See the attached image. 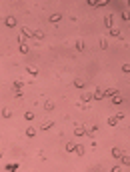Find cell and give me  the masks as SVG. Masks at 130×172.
<instances>
[{"mask_svg":"<svg viewBox=\"0 0 130 172\" xmlns=\"http://www.w3.org/2000/svg\"><path fill=\"white\" fill-rule=\"evenodd\" d=\"M20 36H22V38H34V32L30 30V28L22 26V28H20Z\"/></svg>","mask_w":130,"mask_h":172,"instance_id":"1","label":"cell"},{"mask_svg":"<svg viewBox=\"0 0 130 172\" xmlns=\"http://www.w3.org/2000/svg\"><path fill=\"white\" fill-rule=\"evenodd\" d=\"M102 94H104V98H112V96H116L120 92H118V88H106V90H102Z\"/></svg>","mask_w":130,"mask_h":172,"instance_id":"2","label":"cell"},{"mask_svg":"<svg viewBox=\"0 0 130 172\" xmlns=\"http://www.w3.org/2000/svg\"><path fill=\"white\" fill-rule=\"evenodd\" d=\"M4 24H6L8 28H16V24H18V22H16V18H14L12 14H10V16H6V20H4Z\"/></svg>","mask_w":130,"mask_h":172,"instance_id":"3","label":"cell"},{"mask_svg":"<svg viewBox=\"0 0 130 172\" xmlns=\"http://www.w3.org/2000/svg\"><path fill=\"white\" fill-rule=\"evenodd\" d=\"M112 18H114V14H106V18H104V26H106V30H112Z\"/></svg>","mask_w":130,"mask_h":172,"instance_id":"4","label":"cell"},{"mask_svg":"<svg viewBox=\"0 0 130 172\" xmlns=\"http://www.w3.org/2000/svg\"><path fill=\"white\" fill-rule=\"evenodd\" d=\"M118 160H120V166H130V156L126 152H122V156H120Z\"/></svg>","mask_w":130,"mask_h":172,"instance_id":"5","label":"cell"},{"mask_svg":"<svg viewBox=\"0 0 130 172\" xmlns=\"http://www.w3.org/2000/svg\"><path fill=\"white\" fill-rule=\"evenodd\" d=\"M108 34H110L112 38H120V40H124L122 32H120V30H118V28H112V30H108Z\"/></svg>","mask_w":130,"mask_h":172,"instance_id":"6","label":"cell"},{"mask_svg":"<svg viewBox=\"0 0 130 172\" xmlns=\"http://www.w3.org/2000/svg\"><path fill=\"white\" fill-rule=\"evenodd\" d=\"M74 136H86V126H76L74 128Z\"/></svg>","mask_w":130,"mask_h":172,"instance_id":"7","label":"cell"},{"mask_svg":"<svg viewBox=\"0 0 130 172\" xmlns=\"http://www.w3.org/2000/svg\"><path fill=\"white\" fill-rule=\"evenodd\" d=\"M62 16H64V14H60V12H54V14H52V16H50L48 20H50L52 24H56V22H60V20H62Z\"/></svg>","mask_w":130,"mask_h":172,"instance_id":"8","label":"cell"},{"mask_svg":"<svg viewBox=\"0 0 130 172\" xmlns=\"http://www.w3.org/2000/svg\"><path fill=\"white\" fill-rule=\"evenodd\" d=\"M36 132H38V130H36L34 126H28V128H26V138H34Z\"/></svg>","mask_w":130,"mask_h":172,"instance_id":"9","label":"cell"},{"mask_svg":"<svg viewBox=\"0 0 130 172\" xmlns=\"http://www.w3.org/2000/svg\"><path fill=\"white\" fill-rule=\"evenodd\" d=\"M26 72L30 74V76H34V78H36V76H38V68H36V66H30V64H28V66H26Z\"/></svg>","mask_w":130,"mask_h":172,"instance_id":"10","label":"cell"},{"mask_svg":"<svg viewBox=\"0 0 130 172\" xmlns=\"http://www.w3.org/2000/svg\"><path fill=\"white\" fill-rule=\"evenodd\" d=\"M92 100H104V94H102V90H94V92H92Z\"/></svg>","mask_w":130,"mask_h":172,"instance_id":"11","label":"cell"},{"mask_svg":"<svg viewBox=\"0 0 130 172\" xmlns=\"http://www.w3.org/2000/svg\"><path fill=\"white\" fill-rule=\"evenodd\" d=\"M14 90H16V92H22V88H24V82H22V80H14Z\"/></svg>","mask_w":130,"mask_h":172,"instance_id":"12","label":"cell"},{"mask_svg":"<svg viewBox=\"0 0 130 172\" xmlns=\"http://www.w3.org/2000/svg\"><path fill=\"white\" fill-rule=\"evenodd\" d=\"M52 126H54V122H52V120H50V122H44V124L40 126V130H42V132H48V130H50Z\"/></svg>","mask_w":130,"mask_h":172,"instance_id":"13","label":"cell"},{"mask_svg":"<svg viewBox=\"0 0 130 172\" xmlns=\"http://www.w3.org/2000/svg\"><path fill=\"white\" fill-rule=\"evenodd\" d=\"M110 102H112V104H122L124 98L120 96V94H116V96H112V98H110Z\"/></svg>","mask_w":130,"mask_h":172,"instance_id":"14","label":"cell"},{"mask_svg":"<svg viewBox=\"0 0 130 172\" xmlns=\"http://www.w3.org/2000/svg\"><path fill=\"white\" fill-rule=\"evenodd\" d=\"M76 150V142H66V152L70 154V152H74Z\"/></svg>","mask_w":130,"mask_h":172,"instance_id":"15","label":"cell"},{"mask_svg":"<svg viewBox=\"0 0 130 172\" xmlns=\"http://www.w3.org/2000/svg\"><path fill=\"white\" fill-rule=\"evenodd\" d=\"M90 100H92V92H84L82 94V104H88Z\"/></svg>","mask_w":130,"mask_h":172,"instance_id":"16","label":"cell"},{"mask_svg":"<svg viewBox=\"0 0 130 172\" xmlns=\"http://www.w3.org/2000/svg\"><path fill=\"white\" fill-rule=\"evenodd\" d=\"M122 152H124V150H120V148H112V158H120V156H122Z\"/></svg>","mask_w":130,"mask_h":172,"instance_id":"17","label":"cell"},{"mask_svg":"<svg viewBox=\"0 0 130 172\" xmlns=\"http://www.w3.org/2000/svg\"><path fill=\"white\" fill-rule=\"evenodd\" d=\"M20 52H22V54H28V52H30V46H28L26 42H20Z\"/></svg>","mask_w":130,"mask_h":172,"instance_id":"18","label":"cell"},{"mask_svg":"<svg viewBox=\"0 0 130 172\" xmlns=\"http://www.w3.org/2000/svg\"><path fill=\"white\" fill-rule=\"evenodd\" d=\"M44 110H46V112L54 110V102H52V100H46V102H44Z\"/></svg>","mask_w":130,"mask_h":172,"instance_id":"19","label":"cell"},{"mask_svg":"<svg viewBox=\"0 0 130 172\" xmlns=\"http://www.w3.org/2000/svg\"><path fill=\"white\" fill-rule=\"evenodd\" d=\"M74 154H76V156H84V146H82V144H76V150H74Z\"/></svg>","mask_w":130,"mask_h":172,"instance_id":"20","label":"cell"},{"mask_svg":"<svg viewBox=\"0 0 130 172\" xmlns=\"http://www.w3.org/2000/svg\"><path fill=\"white\" fill-rule=\"evenodd\" d=\"M74 86H76V88H82V90H84V88H86V82H84V80H80V78H76V80H74Z\"/></svg>","mask_w":130,"mask_h":172,"instance_id":"21","label":"cell"},{"mask_svg":"<svg viewBox=\"0 0 130 172\" xmlns=\"http://www.w3.org/2000/svg\"><path fill=\"white\" fill-rule=\"evenodd\" d=\"M106 122H108V126H118V122H120V120H118L116 116H110V118L106 120Z\"/></svg>","mask_w":130,"mask_h":172,"instance_id":"22","label":"cell"},{"mask_svg":"<svg viewBox=\"0 0 130 172\" xmlns=\"http://www.w3.org/2000/svg\"><path fill=\"white\" fill-rule=\"evenodd\" d=\"M84 48H86L84 40H76V50H78V52H82V50H84Z\"/></svg>","mask_w":130,"mask_h":172,"instance_id":"23","label":"cell"},{"mask_svg":"<svg viewBox=\"0 0 130 172\" xmlns=\"http://www.w3.org/2000/svg\"><path fill=\"white\" fill-rule=\"evenodd\" d=\"M24 118H26V120H34V112H32V110H26V112H24Z\"/></svg>","mask_w":130,"mask_h":172,"instance_id":"24","label":"cell"},{"mask_svg":"<svg viewBox=\"0 0 130 172\" xmlns=\"http://www.w3.org/2000/svg\"><path fill=\"white\" fill-rule=\"evenodd\" d=\"M34 36L38 40H44V32H42V30H34Z\"/></svg>","mask_w":130,"mask_h":172,"instance_id":"25","label":"cell"},{"mask_svg":"<svg viewBox=\"0 0 130 172\" xmlns=\"http://www.w3.org/2000/svg\"><path fill=\"white\" fill-rule=\"evenodd\" d=\"M2 116H4V118H12V112H10L8 108H4V110H2Z\"/></svg>","mask_w":130,"mask_h":172,"instance_id":"26","label":"cell"},{"mask_svg":"<svg viewBox=\"0 0 130 172\" xmlns=\"http://www.w3.org/2000/svg\"><path fill=\"white\" fill-rule=\"evenodd\" d=\"M122 20L130 22V10H124V12H122Z\"/></svg>","mask_w":130,"mask_h":172,"instance_id":"27","label":"cell"},{"mask_svg":"<svg viewBox=\"0 0 130 172\" xmlns=\"http://www.w3.org/2000/svg\"><path fill=\"white\" fill-rule=\"evenodd\" d=\"M100 48H102V50H106V48H108V42H106L104 38H100Z\"/></svg>","mask_w":130,"mask_h":172,"instance_id":"28","label":"cell"},{"mask_svg":"<svg viewBox=\"0 0 130 172\" xmlns=\"http://www.w3.org/2000/svg\"><path fill=\"white\" fill-rule=\"evenodd\" d=\"M108 4V0H100V2H94V6H106Z\"/></svg>","mask_w":130,"mask_h":172,"instance_id":"29","label":"cell"},{"mask_svg":"<svg viewBox=\"0 0 130 172\" xmlns=\"http://www.w3.org/2000/svg\"><path fill=\"white\" fill-rule=\"evenodd\" d=\"M122 72H126V74L130 72V64H128V62H126V64H122Z\"/></svg>","mask_w":130,"mask_h":172,"instance_id":"30","label":"cell"},{"mask_svg":"<svg viewBox=\"0 0 130 172\" xmlns=\"http://www.w3.org/2000/svg\"><path fill=\"white\" fill-rule=\"evenodd\" d=\"M6 170H10V172H12V170H18V164H10Z\"/></svg>","mask_w":130,"mask_h":172,"instance_id":"31","label":"cell"},{"mask_svg":"<svg viewBox=\"0 0 130 172\" xmlns=\"http://www.w3.org/2000/svg\"><path fill=\"white\" fill-rule=\"evenodd\" d=\"M120 170H122V166H112L110 168V172H120Z\"/></svg>","mask_w":130,"mask_h":172,"instance_id":"32","label":"cell"},{"mask_svg":"<svg viewBox=\"0 0 130 172\" xmlns=\"http://www.w3.org/2000/svg\"><path fill=\"white\" fill-rule=\"evenodd\" d=\"M2 156H4V152H2V150H0V158H2Z\"/></svg>","mask_w":130,"mask_h":172,"instance_id":"33","label":"cell"}]
</instances>
